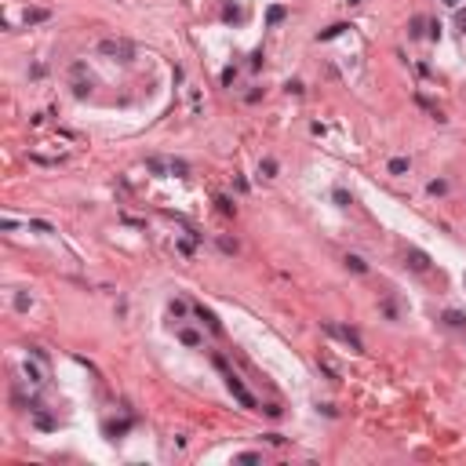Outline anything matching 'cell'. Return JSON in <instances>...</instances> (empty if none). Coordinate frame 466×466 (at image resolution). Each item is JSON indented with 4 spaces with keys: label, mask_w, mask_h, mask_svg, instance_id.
Returning <instances> with one entry per match:
<instances>
[{
    "label": "cell",
    "mask_w": 466,
    "mask_h": 466,
    "mask_svg": "<svg viewBox=\"0 0 466 466\" xmlns=\"http://www.w3.org/2000/svg\"><path fill=\"white\" fill-rule=\"evenodd\" d=\"M33 415H36V426H40V430H55V419H51L48 412H40V404L33 408Z\"/></svg>",
    "instance_id": "cell-12"
},
{
    "label": "cell",
    "mask_w": 466,
    "mask_h": 466,
    "mask_svg": "<svg viewBox=\"0 0 466 466\" xmlns=\"http://www.w3.org/2000/svg\"><path fill=\"white\" fill-rule=\"evenodd\" d=\"M383 313H386L390 321H397V310H394V303H383Z\"/></svg>",
    "instance_id": "cell-35"
},
{
    "label": "cell",
    "mask_w": 466,
    "mask_h": 466,
    "mask_svg": "<svg viewBox=\"0 0 466 466\" xmlns=\"http://www.w3.org/2000/svg\"><path fill=\"white\" fill-rule=\"evenodd\" d=\"M408 167H412L408 157H394V160H390V175H408Z\"/></svg>",
    "instance_id": "cell-11"
},
{
    "label": "cell",
    "mask_w": 466,
    "mask_h": 466,
    "mask_svg": "<svg viewBox=\"0 0 466 466\" xmlns=\"http://www.w3.org/2000/svg\"><path fill=\"white\" fill-rule=\"evenodd\" d=\"M455 26H459V33H466V11L462 8H455Z\"/></svg>",
    "instance_id": "cell-34"
},
{
    "label": "cell",
    "mask_w": 466,
    "mask_h": 466,
    "mask_svg": "<svg viewBox=\"0 0 466 466\" xmlns=\"http://www.w3.org/2000/svg\"><path fill=\"white\" fill-rule=\"evenodd\" d=\"M233 80H237V69H233V66H226V69H222V84H226V88H230V84H233Z\"/></svg>",
    "instance_id": "cell-32"
},
{
    "label": "cell",
    "mask_w": 466,
    "mask_h": 466,
    "mask_svg": "<svg viewBox=\"0 0 466 466\" xmlns=\"http://www.w3.org/2000/svg\"><path fill=\"white\" fill-rule=\"evenodd\" d=\"M167 310H172V317H186V303H179V299H172Z\"/></svg>",
    "instance_id": "cell-28"
},
{
    "label": "cell",
    "mask_w": 466,
    "mask_h": 466,
    "mask_svg": "<svg viewBox=\"0 0 466 466\" xmlns=\"http://www.w3.org/2000/svg\"><path fill=\"white\" fill-rule=\"evenodd\" d=\"M430 193H434V197L448 193V182H444V179H434V182H430Z\"/></svg>",
    "instance_id": "cell-25"
},
{
    "label": "cell",
    "mask_w": 466,
    "mask_h": 466,
    "mask_svg": "<svg viewBox=\"0 0 466 466\" xmlns=\"http://www.w3.org/2000/svg\"><path fill=\"white\" fill-rule=\"evenodd\" d=\"M29 230H33V233H51V222H44V219H33V222H29Z\"/></svg>",
    "instance_id": "cell-23"
},
{
    "label": "cell",
    "mask_w": 466,
    "mask_h": 466,
    "mask_svg": "<svg viewBox=\"0 0 466 466\" xmlns=\"http://www.w3.org/2000/svg\"><path fill=\"white\" fill-rule=\"evenodd\" d=\"M346 270H353V273H368V263H364L361 255H346Z\"/></svg>",
    "instance_id": "cell-15"
},
{
    "label": "cell",
    "mask_w": 466,
    "mask_h": 466,
    "mask_svg": "<svg viewBox=\"0 0 466 466\" xmlns=\"http://www.w3.org/2000/svg\"><path fill=\"white\" fill-rule=\"evenodd\" d=\"M99 55L113 59V62H135V44L124 36H106V40H99Z\"/></svg>",
    "instance_id": "cell-1"
},
{
    "label": "cell",
    "mask_w": 466,
    "mask_h": 466,
    "mask_svg": "<svg viewBox=\"0 0 466 466\" xmlns=\"http://www.w3.org/2000/svg\"><path fill=\"white\" fill-rule=\"evenodd\" d=\"M284 15H288V11H284L281 4H273V8L266 11V26H277V22H284Z\"/></svg>",
    "instance_id": "cell-14"
},
{
    "label": "cell",
    "mask_w": 466,
    "mask_h": 466,
    "mask_svg": "<svg viewBox=\"0 0 466 466\" xmlns=\"http://www.w3.org/2000/svg\"><path fill=\"white\" fill-rule=\"evenodd\" d=\"M462 284H466V273H462Z\"/></svg>",
    "instance_id": "cell-37"
},
{
    "label": "cell",
    "mask_w": 466,
    "mask_h": 466,
    "mask_svg": "<svg viewBox=\"0 0 466 466\" xmlns=\"http://www.w3.org/2000/svg\"><path fill=\"white\" fill-rule=\"evenodd\" d=\"M324 331H331V335H339V339H346V343H350V350H357V353L364 350L361 335H357L353 328H339V324H328V321H324Z\"/></svg>",
    "instance_id": "cell-3"
},
{
    "label": "cell",
    "mask_w": 466,
    "mask_h": 466,
    "mask_svg": "<svg viewBox=\"0 0 466 466\" xmlns=\"http://www.w3.org/2000/svg\"><path fill=\"white\" fill-rule=\"evenodd\" d=\"M179 339H182L186 346H200V335H197V331H190V328H182V331H179Z\"/></svg>",
    "instance_id": "cell-18"
},
{
    "label": "cell",
    "mask_w": 466,
    "mask_h": 466,
    "mask_svg": "<svg viewBox=\"0 0 466 466\" xmlns=\"http://www.w3.org/2000/svg\"><path fill=\"white\" fill-rule=\"evenodd\" d=\"M215 204H219V211H222V215H233V211H237V204H233L230 197H215Z\"/></svg>",
    "instance_id": "cell-19"
},
{
    "label": "cell",
    "mask_w": 466,
    "mask_h": 466,
    "mask_svg": "<svg viewBox=\"0 0 466 466\" xmlns=\"http://www.w3.org/2000/svg\"><path fill=\"white\" fill-rule=\"evenodd\" d=\"M222 18H226V22H240V8H237V4H226V8H222Z\"/></svg>",
    "instance_id": "cell-21"
},
{
    "label": "cell",
    "mask_w": 466,
    "mask_h": 466,
    "mask_svg": "<svg viewBox=\"0 0 466 466\" xmlns=\"http://www.w3.org/2000/svg\"><path fill=\"white\" fill-rule=\"evenodd\" d=\"M215 364H219V371L226 375V386H230V394L237 397V404H240V408H255L259 401H255V397H251V394H248V386L240 383V379H237V375H233L230 368H226V361H222V357H215Z\"/></svg>",
    "instance_id": "cell-2"
},
{
    "label": "cell",
    "mask_w": 466,
    "mask_h": 466,
    "mask_svg": "<svg viewBox=\"0 0 466 466\" xmlns=\"http://www.w3.org/2000/svg\"><path fill=\"white\" fill-rule=\"evenodd\" d=\"M48 18H51V11H48V8H29V11L22 15V22H26V26H36V22H48Z\"/></svg>",
    "instance_id": "cell-7"
},
{
    "label": "cell",
    "mask_w": 466,
    "mask_h": 466,
    "mask_svg": "<svg viewBox=\"0 0 466 466\" xmlns=\"http://www.w3.org/2000/svg\"><path fill=\"white\" fill-rule=\"evenodd\" d=\"M426 36H430V40H437V36H441V22H437V18L426 26Z\"/></svg>",
    "instance_id": "cell-33"
},
{
    "label": "cell",
    "mask_w": 466,
    "mask_h": 466,
    "mask_svg": "<svg viewBox=\"0 0 466 466\" xmlns=\"http://www.w3.org/2000/svg\"><path fill=\"white\" fill-rule=\"evenodd\" d=\"M15 310H22V313L29 310V295H26V291H18V295H15Z\"/></svg>",
    "instance_id": "cell-27"
},
{
    "label": "cell",
    "mask_w": 466,
    "mask_h": 466,
    "mask_svg": "<svg viewBox=\"0 0 466 466\" xmlns=\"http://www.w3.org/2000/svg\"><path fill=\"white\" fill-rule=\"evenodd\" d=\"M441 4H444V8H459V4H462V0H441Z\"/></svg>",
    "instance_id": "cell-36"
},
{
    "label": "cell",
    "mask_w": 466,
    "mask_h": 466,
    "mask_svg": "<svg viewBox=\"0 0 466 466\" xmlns=\"http://www.w3.org/2000/svg\"><path fill=\"white\" fill-rule=\"evenodd\" d=\"M346 29H353V26H350V22H335V26L321 29V33H317V40H335V36H343Z\"/></svg>",
    "instance_id": "cell-8"
},
{
    "label": "cell",
    "mask_w": 466,
    "mask_h": 466,
    "mask_svg": "<svg viewBox=\"0 0 466 466\" xmlns=\"http://www.w3.org/2000/svg\"><path fill=\"white\" fill-rule=\"evenodd\" d=\"M193 313H197V317H200V321H204V324H208L211 331H215V335H222V324H219V317L211 313L208 306H193Z\"/></svg>",
    "instance_id": "cell-5"
},
{
    "label": "cell",
    "mask_w": 466,
    "mask_h": 466,
    "mask_svg": "<svg viewBox=\"0 0 466 466\" xmlns=\"http://www.w3.org/2000/svg\"><path fill=\"white\" fill-rule=\"evenodd\" d=\"M444 324H452V328H466V313H462V310H444Z\"/></svg>",
    "instance_id": "cell-10"
},
{
    "label": "cell",
    "mask_w": 466,
    "mask_h": 466,
    "mask_svg": "<svg viewBox=\"0 0 466 466\" xmlns=\"http://www.w3.org/2000/svg\"><path fill=\"white\" fill-rule=\"evenodd\" d=\"M146 167L153 175H164V172H172V167H164V160H157V157H146Z\"/></svg>",
    "instance_id": "cell-17"
},
{
    "label": "cell",
    "mask_w": 466,
    "mask_h": 466,
    "mask_svg": "<svg viewBox=\"0 0 466 466\" xmlns=\"http://www.w3.org/2000/svg\"><path fill=\"white\" fill-rule=\"evenodd\" d=\"M331 197H335V204H339V208H350V193H346L343 186H339V190H335Z\"/></svg>",
    "instance_id": "cell-22"
},
{
    "label": "cell",
    "mask_w": 466,
    "mask_h": 466,
    "mask_svg": "<svg viewBox=\"0 0 466 466\" xmlns=\"http://www.w3.org/2000/svg\"><path fill=\"white\" fill-rule=\"evenodd\" d=\"M259 459H263L259 452H240V455H237V462H259Z\"/></svg>",
    "instance_id": "cell-30"
},
{
    "label": "cell",
    "mask_w": 466,
    "mask_h": 466,
    "mask_svg": "<svg viewBox=\"0 0 466 466\" xmlns=\"http://www.w3.org/2000/svg\"><path fill=\"white\" fill-rule=\"evenodd\" d=\"M73 95H77V99H88V95H91V77L73 80Z\"/></svg>",
    "instance_id": "cell-9"
},
{
    "label": "cell",
    "mask_w": 466,
    "mask_h": 466,
    "mask_svg": "<svg viewBox=\"0 0 466 466\" xmlns=\"http://www.w3.org/2000/svg\"><path fill=\"white\" fill-rule=\"evenodd\" d=\"M317 364H321V371H324L328 379H335V383H339V368H335V364H331L328 357H317Z\"/></svg>",
    "instance_id": "cell-16"
},
{
    "label": "cell",
    "mask_w": 466,
    "mask_h": 466,
    "mask_svg": "<svg viewBox=\"0 0 466 466\" xmlns=\"http://www.w3.org/2000/svg\"><path fill=\"white\" fill-rule=\"evenodd\" d=\"M259 175H266V179L277 175V160H273V157H263V160H259Z\"/></svg>",
    "instance_id": "cell-13"
},
{
    "label": "cell",
    "mask_w": 466,
    "mask_h": 466,
    "mask_svg": "<svg viewBox=\"0 0 466 466\" xmlns=\"http://www.w3.org/2000/svg\"><path fill=\"white\" fill-rule=\"evenodd\" d=\"M26 379H29L33 386L40 383V368H36V364H29V361H26Z\"/></svg>",
    "instance_id": "cell-24"
},
{
    "label": "cell",
    "mask_w": 466,
    "mask_h": 466,
    "mask_svg": "<svg viewBox=\"0 0 466 466\" xmlns=\"http://www.w3.org/2000/svg\"><path fill=\"white\" fill-rule=\"evenodd\" d=\"M128 426H132V422H109L106 434H109V437H120V434H128Z\"/></svg>",
    "instance_id": "cell-20"
},
{
    "label": "cell",
    "mask_w": 466,
    "mask_h": 466,
    "mask_svg": "<svg viewBox=\"0 0 466 466\" xmlns=\"http://www.w3.org/2000/svg\"><path fill=\"white\" fill-rule=\"evenodd\" d=\"M193 244H197V240L186 237V240H179V251H182V255H193Z\"/></svg>",
    "instance_id": "cell-29"
},
{
    "label": "cell",
    "mask_w": 466,
    "mask_h": 466,
    "mask_svg": "<svg viewBox=\"0 0 466 466\" xmlns=\"http://www.w3.org/2000/svg\"><path fill=\"white\" fill-rule=\"evenodd\" d=\"M284 88H288L291 95H303V91H306V88H303V80H288V84H284Z\"/></svg>",
    "instance_id": "cell-31"
},
{
    "label": "cell",
    "mask_w": 466,
    "mask_h": 466,
    "mask_svg": "<svg viewBox=\"0 0 466 466\" xmlns=\"http://www.w3.org/2000/svg\"><path fill=\"white\" fill-rule=\"evenodd\" d=\"M426 26H430L426 18H422V15H415V18L408 22V36H412V40H422V36H426Z\"/></svg>",
    "instance_id": "cell-6"
},
{
    "label": "cell",
    "mask_w": 466,
    "mask_h": 466,
    "mask_svg": "<svg viewBox=\"0 0 466 466\" xmlns=\"http://www.w3.org/2000/svg\"><path fill=\"white\" fill-rule=\"evenodd\" d=\"M404 263H408L415 273H426V270H430V255H426L422 248H408V251H404Z\"/></svg>",
    "instance_id": "cell-4"
},
{
    "label": "cell",
    "mask_w": 466,
    "mask_h": 466,
    "mask_svg": "<svg viewBox=\"0 0 466 466\" xmlns=\"http://www.w3.org/2000/svg\"><path fill=\"white\" fill-rule=\"evenodd\" d=\"M167 167H172V175H186V172H190V164H186V160H172Z\"/></svg>",
    "instance_id": "cell-26"
}]
</instances>
